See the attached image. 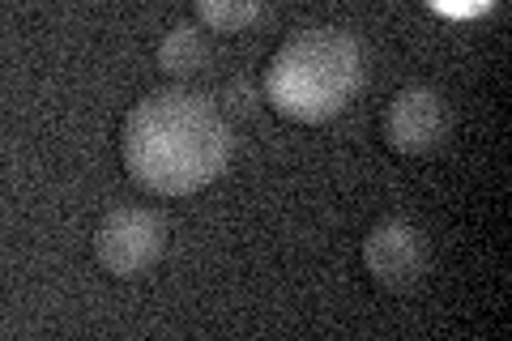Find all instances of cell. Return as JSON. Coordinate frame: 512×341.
<instances>
[{"label": "cell", "instance_id": "obj_1", "mask_svg": "<svg viewBox=\"0 0 512 341\" xmlns=\"http://www.w3.org/2000/svg\"><path fill=\"white\" fill-rule=\"evenodd\" d=\"M124 171L154 197H188L214 184L231 158V120L201 90L163 86L124 116Z\"/></svg>", "mask_w": 512, "mask_h": 341}, {"label": "cell", "instance_id": "obj_2", "mask_svg": "<svg viewBox=\"0 0 512 341\" xmlns=\"http://www.w3.org/2000/svg\"><path fill=\"white\" fill-rule=\"evenodd\" d=\"M363 81V52L338 26H312L286 39L265 64V103L295 124H320L350 103Z\"/></svg>", "mask_w": 512, "mask_h": 341}, {"label": "cell", "instance_id": "obj_3", "mask_svg": "<svg viewBox=\"0 0 512 341\" xmlns=\"http://www.w3.org/2000/svg\"><path fill=\"white\" fill-rule=\"evenodd\" d=\"M167 248V222L154 209H111L94 231V256L111 278H141Z\"/></svg>", "mask_w": 512, "mask_h": 341}, {"label": "cell", "instance_id": "obj_4", "mask_svg": "<svg viewBox=\"0 0 512 341\" xmlns=\"http://www.w3.org/2000/svg\"><path fill=\"white\" fill-rule=\"evenodd\" d=\"M363 269L384 290H406L427 269V239L402 218L380 222L363 239Z\"/></svg>", "mask_w": 512, "mask_h": 341}, {"label": "cell", "instance_id": "obj_5", "mask_svg": "<svg viewBox=\"0 0 512 341\" xmlns=\"http://www.w3.org/2000/svg\"><path fill=\"white\" fill-rule=\"evenodd\" d=\"M444 128H448V111L431 86L397 90L393 103L384 107V141L397 154H427L444 137Z\"/></svg>", "mask_w": 512, "mask_h": 341}, {"label": "cell", "instance_id": "obj_6", "mask_svg": "<svg viewBox=\"0 0 512 341\" xmlns=\"http://www.w3.org/2000/svg\"><path fill=\"white\" fill-rule=\"evenodd\" d=\"M205 60H210V43H205V35L197 26H171L163 43H158V69H163L167 77H192L205 69Z\"/></svg>", "mask_w": 512, "mask_h": 341}, {"label": "cell", "instance_id": "obj_7", "mask_svg": "<svg viewBox=\"0 0 512 341\" xmlns=\"http://www.w3.org/2000/svg\"><path fill=\"white\" fill-rule=\"evenodd\" d=\"M197 18L205 22V26H214V30H239V26H248V22H256L265 13V5L261 0H244V5H231V0H197Z\"/></svg>", "mask_w": 512, "mask_h": 341}, {"label": "cell", "instance_id": "obj_8", "mask_svg": "<svg viewBox=\"0 0 512 341\" xmlns=\"http://www.w3.org/2000/svg\"><path fill=\"white\" fill-rule=\"evenodd\" d=\"M218 111L227 120H248L256 111V86H248V81H227L218 94Z\"/></svg>", "mask_w": 512, "mask_h": 341}]
</instances>
